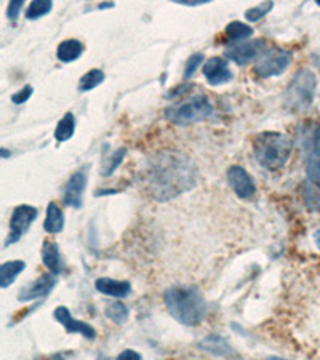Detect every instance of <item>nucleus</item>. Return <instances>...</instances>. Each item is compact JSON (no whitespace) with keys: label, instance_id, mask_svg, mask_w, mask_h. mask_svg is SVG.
<instances>
[{"label":"nucleus","instance_id":"2f4dec72","mask_svg":"<svg viewBox=\"0 0 320 360\" xmlns=\"http://www.w3.org/2000/svg\"><path fill=\"white\" fill-rule=\"evenodd\" d=\"M116 360H143L138 352L132 351V349H127V351H123L119 354V357Z\"/></svg>","mask_w":320,"mask_h":360},{"label":"nucleus","instance_id":"20e7f679","mask_svg":"<svg viewBox=\"0 0 320 360\" xmlns=\"http://www.w3.org/2000/svg\"><path fill=\"white\" fill-rule=\"evenodd\" d=\"M317 79L312 70L301 69L285 91V103L293 111H306L312 105Z\"/></svg>","mask_w":320,"mask_h":360},{"label":"nucleus","instance_id":"72a5a7b5","mask_svg":"<svg viewBox=\"0 0 320 360\" xmlns=\"http://www.w3.org/2000/svg\"><path fill=\"white\" fill-rule=\"evenodd\" d=\"M109 7H112V3H106V5H100V7H98V8H109Z\"/></svg>","mask_w":320,"mask_h":360},{"label":"nucleus","instance_id":"423d86ee","mask_svg":"<svg viewBox=\"0 0 320 360\" xmlns=\"http://www.w3.org/2000/svg\"><path fill=\"white\" fill-rule=\"evenodd\" d=\"M291 63V53L282 48H268L261 57L257 59L254 73L261 79H269L274 75L284 74Z\"/></svg>","mask_w":320,"mask_h":360},{"label":"nucleus","instance_id":"cd10ccee","mask_svg":"<svg viewBox=\"0 0 320 360\" xmlns=\"http://www.w3.org/2000/svg\"><path fill=\"white\" fill-rule=\"evenodd\" d=\"M202 63H204V54L202 53L192 54V57L188 59L186 68H184V79H191L192 74L195 73V70H197V68Z\"/></svg>","mask_w":320,"mask_h":360},{"label":"nucleus","instance_id":"bb28decb","mask_svg":"<svg viewBox=\"0 0 320 360\" xmlns=\"http://www.w3.org/2000/svg\"><path fill=\"white\" fill-rule=\"evenodd\" d=\"M273 7H274L273 2H263V3H259V5H257V7L247 10L245 18H247L248 21H258V20H261L264 15H268V13L271 12V10H273Z\"/></svg>","mask_w":320,"mask_h":360},{"label":"nucleus","instance_id":"e433bc0d","mask_svg":"<svg viewBox=\"0 0 320 360\" xmlns=\"http://www.w3.org/2000/svg\"><path fill=\"white\" fill-rule=\"evenodd\" d=\"M317 5H319V7H320V0H319V2H317Z\"/></svg>","mask_w":320,"mask_h":360},{"label":"nucleus","instance_id":"5701e85b","mask_svg":"<svg viewBox=\"0 0 320 360\" xmlns=\"http://www.w3.org/2000/svg\"><path fill=\"white\" fill-rule=\"evenodd\" d=\"M303 197H305L306 205L311 210H320V186L312 181L305 183L303 186Z\"/></svg>","mask_w":320,"mask_h":360},{"label":"nucleus","instance_id":"c85d7f7f","mask_svg":"<svg viewBox=\"0 0 320 360\" xmlns=\"http://www.w3.org/2000/svg\"><path fill=\"white\" fill-rule=\"evenodd\" d=\"M31 95H32V87L26 85L20 91H16V93L12 96V101L15 103V105H23V103L29 100Z\"/></svg>","mask_w":320,"mask_h":360},{"label":"nucleus","instance_id":"6e6552de","mask_svg":"<svg viewBox=\"0 0 320 360\" xmlns=\"http://www.w3.org/2000/svg\"><path fill=\"white\" fill-rule=\"evenodd\" d=\"M266 43L264 39H257V40H245L234 43L231 48L226 50V58L234 61L238 66H243L248 61H252L253 58H259L266 52Z\"/></svg>","mask_w":320,"mask_h":360},{"label":"nucleus","instance_id":"ddd939ff","mask_svg":"<svg viewBox=\"0 0 320 360\" xmlns=\"http://www.w3.org/2000/svg\"><path fill=\"white\" fill-rule=\"evenodd\" d=\"M55 283H56L55 274H52V272L50 274H43L39 277V279L32 282L29 287L23 288L18 294V299L20 301H31V299L45 298L47 294L53 290Z\"/></svg>","mask_w":320,"mask_h":360},{"label":"nucleus","instance_id":"6ab92c4d","mask_svg":"<svg viewBox=\"0 0 320 360\" xmlns=\"http://www.w3.org/2000/svg\"><path fill=\"white\" fill-rule=\"evenodd\" d=\"M252 34H253L252 27L248 24L241 23V21H232V23L226 26V39L232 43L245 40Z\"/></svg>","mask_w":320,"mask_h":360},{"label":"nucleus","instance_id":"9b49d317","mask_svg":"<svg viewBox=\"0 0 320 360\" xmlns=\"http://www.w3.org/2000/svg\"><path fill=\"white\" fill-rule=\"evenodd\" d=\"M204 75H205V79H207L208 84L213 87L223 85L232 80V73H231V69L227 68L226 59L220 58V57L210 58L205 61Z\"/></svg>","mask_w":320,"mask_h":360},{"label":"nucleus","instance_id":"0eeeda50","mask_svg":"<svg viewBox=\"0 0 320 360\" xmlns=\"http://www.w3.org/2000/svg\"><path fill=\"white\" fill-rule=\"evenodd\" d=\"M37 213H39V211L31 205L16 207L12 215V221H10V232L7 240H5V247L16 243L21 237L24 236L26 231H28L29 226L37 218Z\"/></svg>","mask_w":320,"mask_h":360},{"label":"nucleus","instance_id":"4c0bfd02","mask_svg":"<svg viewBox=\"0 0 320 360\" xmlns=\"http://www.w3.org/2000/svg\"><path fill=\"white\" fill-rule=\"evenodd\" d=\"M56 360H61V359H56Z\"/></svg>","mask_w":320,"mask_h":360},{"label":"nucleus","instance_id":"dca6fc26","mask_svg":"<svg viewBox=\"0 0 320 360\" xmlns=\"http://www.w3.org/2000/svg\"><path fill=\"white\" fill-rule=\"evenodd\" d=\"M84 53V45L77 39H68L58 45L56 57L63 63H73Z\"/></svg>","mask_w":320,"mask_h":360},{"label":"nucleus","instance_id":"c9c22d12","mask_svg":"<svg viewBox=\"0 0 320 360\" xmlns=\"http://www.w3.org/2000/svg\"><path fill=\"white\" fill-rule=\"evenodd\" d=\"M268 360H285V359H279V357H269Z\"/></svg>","mask_w":320,"mask_h":360},{"label":"nucleus","instance_id":"f257e3e1","mask_svg":"<svg viewBox=\"0 0 320 360\" xmlns=\"http://www.w3.org/2000/svg\"><path fill=\"white\" fill-rule=\"evenodd\" d=\"M197 179L194 163L183 154L164 152L153 157L148 168V184L153 197L170 200L192 189Z\"/></svg>","mask_w":320,"mask_h":360},{"label":"nucleus","instance_id":"39448f33","mask_svg":"<svg viewBox=\"0 0 320 360\" xmlns=\"http://www.w3.org/2000/svg\"><path fill=\"white\" fill-rule=\"evenodd\" d=\"M213 112V106L207 96L199 95L192 100L184 101L181 105L170 106L165 109V117L176 125H189L207 119Z\"/></svg>","mask_w":320,"mask_h":360},{"label":"nucleus","instance_id":"7ed1b4c3","mask_svg":"<svg viewBox=\"0 0 320 360\" xmlns=\"http://www.w3.org/2000/svg\"><path fill=\"white\" fill-rule=\"evenodd\" d=\"M293 143L289 136L277 132L259 133L253 141L258 163L266 170H279L290 159Z\"/></svg>","mask_w":320,"mask_h":360},{"label":"nucleus","instance_id":"7c9ffc66","mask_svg":"<svg viewBox=\"0 0 320 360\" xmlns=\"http://www.w3.org/2000/svg\"><path fill=\"white\" fill-rule=\"evenodd\" d=\"M311 154L320 156V127L317 130H314V133L311 136Z\"/></svg>","mask_w":320,"mask_h":360},{"label":"nucleus","instance_id":"4468645a","mask_svg":"<svg viewBox=\"0 0 320 360\" xmlns=\"http://www.w3.org/2000/svg\"><path fill=\"white\" fill-rule=\"evenodd\" d=\"M95 287L100 293L109 294V297H114V298H125L130 293V290H132V285H130L128 282L107 279V277L98 279L95 282Z\"/></svg>","mask_w":320,"mask_h":360},{"label":"nucleus","instance_id":"4be33fe9","mask_svg":"<svg viewBox=\"0 0 320 360\" xmlns=\"http://www.w3.org/2000/svg\"><path fill=\"white\" fill-rule=\"evenodd\" d=\"M200 347L205 349V351H208V352L216 354V356H224V354L231 352L229 345H227L223 338H220L216 335L205 338V340L200 343Z\"/></svg>","mask_w":320,"mask_h":360},{"label":"nucleus","instance_id":"f704fd0d","mask_svg":"<svg viewBox=\"0 0 320 360\" xmlns=\"http://www.w3.org/2000/svg\"><path fill=\"white\" fill-rule=\"evenodd\" d=\"M2 154H3V157H8V152H7V149H2Z\"/></svg>","mask_w":320,"mask_h":360},{"label":"nucleus","instance_id":"473e14b6","mask_svg":"<svg viewBox=\"0 0 320 360\" xmlns=\"http://www.w3.org/2000/svg\"><path fill=\"white\" fill-rule=\"evenodd\" d=\"M314 239H316V243H317V247L320 248V231H317V232H316V236H314Z\"/></svg>","mask_w":320,"mask_h":360},{"label":"nucleus","instance_id":"393cba45","mask_svg":"<svg viewBox=\"0 0 320 360\" xmlns=\"http://www.w3.org/2000/svg\"><path fill=\"white\" fill-rule=\"evenodd\" d=\"M106 315L112 322H117V324H123V322L128 319V309H127L125 304L114 303V304H109V306H107Z\"/></svg>","mask_w":320,"mask_h":360},{"label":"nucleus","instance_id":"f03ea898","mask_svg":"<svg viewBox=\"0 0 320 360\" xmlns=\"http://www.w3.org/2000/svg\"><path fill=\"white\" fill-rule=\"evenodd\" d=\"M164 301L168 313L183 325L195 327L207 315V303L197 288L172 287L165 292Z\"/></svg>","mask_w":320,"mask_h":360},{"label":"nucleus","instance_id":"b1692460","mask_svg":"<svg viewBox=\"0 0 320 360\" xmlns=\"http://www.w3.org/2000/svg\"><path fill=\"white\" fill-rule=\"evenodd\" d=\"M52 7L53 5L52 2H48V0H34V2H31L28 10H26V18L28 20L40 18V16L50 12Z\"/></svg>","mask_w":320,"mask_h":360},{"label":"nucleus","instance_id":"a878e982","mask_svg":"<svg viewBox=\"0 0 320 360\" xmlns=\"http://www.w3.org/2000/svg\"><path fill=\"white\" fill-rule=\"evenodd\" d=\"M306 174H307L309 181L316 183L320 186V156L309 154L307 165H306Z\"/></svg>","mask_w":320,"mask_h":360},{"label":"nucleus","instance_id":"412c9836","mask_svg":"<svg viewBox=\"0 0 320 360\" xmlns=\"http://www.w3.org/2000/svg\"><path fill=\"white\" fill-rule=\"evenodd\" d=\"M105 82V73L101 69H91L89 73L82 75V79L79 82V91H90L96 89L98 85H101Z\"/></svg>","mask_w":320,"mask_h":360},{"label":"nucleus","instance_id":"1a4fd4ad","mask_svg":"<svg viewBox=\"0 0 320 360\" xmlns=\"http://www.w3.org/2000/svg\"><path fill=\"white\" fill-rule=\"evenodd\" d=\"M86 186V168H80L75 172L73 177L69 178V181L64 186L63 202L64 205L74 207V209H80L82 207V195Z\"/></svg>","mask_w":320,"mask_h":360},{"label":"nucleus","instance_id":"2eb2a0df","mask_svg":"<svg viewBox=\"0 0 320 360\" xmlns=\"http://www.w3.org/2000/svg\"><path fill=\"white\" fill-rule=\"evenodd\" d=\"M42 260L43 264H45L48 269H50L52 274H59L63 271V260L61 255H59V248L55 242H50V240H45L42 247Z\"/></svg>","mask_w":320,"mask_h":360},{"label":"nucleus","instance_id":"f8f14e48","mask_svg":"<svg viewBox=\"0 0 320 360\" xmlns=\"http://www.w3.org/2000/svg\"><path fill=\"white\" fill-rule=\"evenodd\" d=\"M55 319L61 324L64 329H66L68 333H80L84 335L86 340H95L96 331L93 327H90L89 324H85L82 320H75L70 315L69 309L64 306H59L55 310Z\"/></svg>","mask_w":320,"mask_h":360},{"label":"nucleus","instance_id":"f3484780","mask_svg":"<svg viewBox=\"0 0 320 360\" xmlns=\"http://www.w3.org/2000/svg\"><path fill=\"white\" fill-rule=\"evenodd\" d=\"M43 227H45V231L50 234H58L63 231L64 216L61 209H59L55 202H50L47 207V218H45V223H43Z\"/></svg>","mask_w":320,"mask_h":360},{"label":"nucleus","instance_id":"aec40b11","mask_svg":"<svg viewBox=\"0 0 320 360\" xmlns=\"http://www.w3.org/2000/svg\"><path fill=\"white\" fill-rule=\"evenodd\" d=\"M74 130H75V119L73 116V112L64 114V117L59 120V123L56 125V130H55L56 141L64 143V141L70 140L74 135Z\"/></svg>","mask_w":320,"mask_h":360},{"label":"nucleus","instance_id":"a211bd4d","mask_svg":"<svg viewBox=\"0 0 320 360\" xmlns=\"http://www.w3.org/2000/svg\"><path fill=\"white\" fill-rule=\"evenodd\" d=\"M26 267L24 261H8L0 266V287L7 288Z\"/></svg>","mask_w":320,"mask_h":360},{"label":"nucleus","instance_id":"9d476101","mask_svg":"<svg viewBox=\"0 0 320 360\" xmlns=\"http://www.w3.org/2000/svg\"><path fill=\"white\" fill-rule=\"evenodd\" d=\"M227 181H229L232 190L242 199H250L257 193V186H254L252 177L238 165L231 167L227 170Z\"/></svg>","mask_w":320,"mask_h":360},{"label":"nucleus","instance_id":"c756f323","mask_svg":"<svg viewBox=\"0 0 320 360\" xmlns=\"http://www.w3.org/2000/svg\"><path fill=\"white\" fill-rule=\"evenodd\" d=\"M21 8H23V2H21V0H15V2H10L8 8H7L8 18L16 21V18H18V13H20Z\"/></svg>","mask_w":320,"mask_h":360}]
</instances>
